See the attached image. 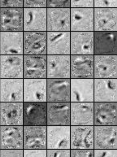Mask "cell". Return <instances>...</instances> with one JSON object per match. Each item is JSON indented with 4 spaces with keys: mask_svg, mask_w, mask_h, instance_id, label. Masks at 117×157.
I'll return each instance as SVG.
<instances>
[{
    "mask_svg": "<svg viewBox=\"0 0 117 157\" xmlns=\"http://www.w3.org/2000/svg\"><path fill=\"white\" fill-rule=\"evenodd\" d=\"M24 32H47V8H23Z\"/></svg>",
    "mask_w": 117,
    "mask_h": 157,
    "instance_id": "cell-2",
    "label": "cell"
},
{
    "mask_svg": "<svg viewBox=\"0 0 117 157\" xmlns=\"http://www.w3.org/2000/svg\"><path fill=\"white\" fill-rule=\"evenodd\" d=\"M0 126H23V102H0Z\"/></svg>",
    "mask_w": 117,
    "mask_h": 157,
    "instance_id": "cell-28",
    "label": "cell"
},
{
    "mask_svg": "<svg viewBox=\"0 0 117 157\" xmlns=\"http://www.w3.org/2000/svg\"><path fill=\"white\" fill-rule=\"evenodd\" d=\"M23 8H0V32H24Z\"/></svg>",
    "mask_w": 117,
    "mask_h": 157,
    "instance_id": "cell-15",
    "label": "cell"
},
{
    "mask_svg": "<svg viewBox=\"0 0 117 157\" xmlns=\"http://www.w3.org/2000/svg\"><path fill=\"white\" fill-rule=\"evenodd\" d=\"M94 8H117V0H94Z\"/></svg>",
    "mask_w": 117,
    "mask_h": 157,
    "instance_id": "cell-34",
    "label": "cell"
},
{
    "mask_svg": "<svg viewBox=\"0 0 117 157\" xmlns=\"http://www.w3.org/2000/svg\"><path fill=\"white\" fill-rule=\"evenodd\" d=\"M23 126H47V102H23Z\"/></svg>",
    "mask_w": 117,
    "mask_h": 157,
    "instance_id": "cell-4",
    "label": "cell"
},
{
    "mask_svg": "<svg viewBox=\"0 0 117 157\" xmlns=\"http://www.w3.org/2000/svg\"><path fill=\"white\" fill-rule=\"evenodd\" d=\"M94 102H117V79H94Z\"/></svg>",
    "mask_w": 117,
    "mask_h": 157,
    "instance_id": "cell-21",
    "label": "cell"
},
{
    "mask_svg": "<svg viewBox=\"0 0 117 157\" xmlns=\"http://www.w3.org/2000/svg\"><path fill=\"white\" fill-rule=\"evenodd\" d=\"M94 32H117V8H94Z\"/></svg>",
    "mask_w": 117,
    "mask_h": 157,
    "instance_id": "cell-20",
    "label": "cell"
},
{
    "mask_svg": "<svg viewBox=\"0 0 117 157\" xmlns=\"http://www.w3.org/2000/svg\"><path fill=\"white\" fill-rule=\"evenodd\" d=\"M47 149H24V157H46Z\"/></svg>",
    "mask_w": 117,
    "mask_h": 157,
    "instance_id": "cell-39",
    "label": "cell"
},
{
    "mask_svg": "<svg viewBox=\"0 0 117 157\" xmlns=\"http://www.w3.org/2000/svg\"><path fill=\"white\" fill-rule=\"evenodd\" d=\"M23 149H47V126H24Z\"/></svg>",
    "mask_w": 117,
    "mask_h": 157,
    "instance_id": "cell-6",
    "label": "cell"
},
{
    "mask_svg": "<svg viewBox=\"0 0 117 157\" xmlns=\"http://www.w3.org/2000/svg\"><path fill=\"white\" fill-rule=\"evenodd\" d=\"M70 33V55H94V32Z\"/></svg>",
    "mask_w": 117,
    "mask_h": 157,
    "instance_id": "cell-26",
    "label": "cell"
},
{
    "mask_svg": "<svg viewBox=\"0 0 117 157\" xmlns=\"http://www.w3.org/2000/svg\"><path fill=\"white\" fill-rule=\"evenodd\" d=\"M71 32H47V55H70Z\"/></svg>",
    "mask_w": 117,
    "mask_h": 157,
    "instance_id": "cell-25",
    "label": "cell"
},
{
    "mask_svg": "<svg viewBox=\"0 0 117 157\" xmlns=\"http://www.w3.org/2000/svg\"><path fill=\"white\" fill-rule=\"evenodd\" d=\"M24 102H47V79H24Z\"/></svg>",
    "mask_w": 117,
    "mask_h": 157,
    "instance_id": "cell-18",
    "label": "cell"
},
{
    "mask_svg": "<svg viewBox=\"0 0 117 157\" xmlns=\"http://www.w3.org/2000/svg\"><path fill=\"white\" fill-rule=\"evenodd\" d=\"M70 81V102H94V79Z\"/></svg>",
    "mask_w": 117,
    "mask_h": 157,
    "instance_id": "cell-13",
    "label": "cell"
},
{
    "mask_svg": "<svg viewBox=\"0 0 117 157\" xmlns=\"http://www.w3.org/2000/svg\"><path fill=\"white\" fill-rule=\"evenodd\" d=\"M24 55H47V32H24Z\"/></svg>",
    "mask_w": 117,
    "mask_h": 157,
    "instance_id": "cell-16",
    "label": "cell"
},
{
    "mask_svg": "<svg viewBox=\"0 0 117 157\" xmlns=\"http://www.w3.org/2000/svg\"><path fill=\"white\" fill-rule=\"evenodd\" d=\"M94 79H117V56H94Z\"/></svg>",
    "mask_w": 117,
    "mask_h": 157,
    "instance_id": "cell-27",
    "label": "cell"
},
{
    "mask_svg": "<svg viewBox=\"0 0 117 157\" xmlns=\"http://www.w3.org/2000/svg\"><path fill=\"white\" fill-rule=\"evenodd\" d=\"M94 56H117V32H94Z\"/></svg>",
    "mask_w": 117,
    "mask_h": 157,
    "instance_id": "cell-11",
    "label": "cell"
},
{
    "mask_svg": "<svg viewBox=\"0 0 117 157\" xmlns=\"http://www.w3.org/2000/svg\"><path fill=\"white\" fill-rule=\"evenodd\" d=\"M24 126H0V149H23Z\"/></svg>",
    "mask_w": 117,
    "mask_h": 157,
    "instance_id": "cell-10",
    "label": "cell"
},
{
    "mask_svg": "<svg viewBox=\"0 0 117 157\" xmlns=\"http://www.w3.org/2000/svg\"><path fill=\"white\" fill-rule=\"evenodd\" d=\"M24 8H47V0H24Z\"/></svg>",
    "mask_w": 117,
    "mask_h": 157,
    "instance_id": "cell-33",
    "label": "cell"
},
{
    "mask_svg": "<svg viewBox=\"0 0 117 157\" xmlns=\"http://www.w3.org/2000/svg\"><path fill=\"white\" fill-rule=\"evenodd\" d=\"M24 79H47V55H24Z\"/></svg>",
    "mask_w": 117,
    "mask_h": 157,
    "instance_id": "cell-3",
    "label": "cell"
},
{
    "mask_svg": "<svg viewBox=\"0 0 117 157\" xmlns=\"http://www.w3.org/2000/svg\"><path fill=\"white\" fill-rule=\"evenodd\" d=\"M0 157H24V149H0Z\"/></svg>",
    "mask_w": 117,
    "mask_h": 157,
    "instance_id": "cell-36",
    "label": "cell"
},
{
    "mask_svg": "<svg viewBox=\"0 0 117 157\" xmlns=\"http://www.w3.org/2000/svg\"><path fill=\"white\" fill-rule=\"evenodd\" d=\"M70 79H47V102H70Z\"/></svg>",
    "mask_w": 117,
    "mask_h": 157,
    "instance_id": "cell-14",
    "label": "cell"
},
{
    "mask_svg": "<svg viewBox=\"0 0 117 157\" xmlns=\"http://www.w3.org/2000/svg\"><path fill=\"white\" fill-rule=\"evenodd\" d=\"M71 126H47V149H70Z\"/></svg>",
    "mask_w": 117,
    "mask_h": 157,
    "instance_id": "cell-7",
    "label": "cell"
},
{
    "mask_svg": "<svg viewBox=\"0 0 117 157\" xmlns=\"http://www.w3.org/2000/svg\"><path fill=\"white\" fill-rule=\"evenodd\" d=\"M46 157H70V149H47Z\"/></svg>",
    "mask_w": 117,
    "mask_h": 157,
    "instance_id": "cell-38",
    "label": "cell"
},
{
    "mask_svg": "<svg viewBox=\"0 0 117 157\" xmlns=\"http://www.w3.org/2000/svg\"><path fill=\"white\" fill-rule=\"evenodd\" d=\"M70 8H94V0H71Z\"/></svg>",
    "mask_w": 117,
    "mask_h": 157,
    "instance_id": "cell-35",
    "label": "cell"
},
{
    "mask_svg": "<svg viewBox=\"0 0 117 157\" xmlns=\"http://www.w3.org/2000/svg\"><path fill=\"white\" fill-rule=\"evenodd\" d=\"M71 0H47V8H70Z\"/></svg>",
    "mask_w": 117,
    "mask_h": 157,
    "instance_id": "cell-31",
    "label": "cell"
},
{
    "mask_svg": "<svg viewBox=\"0 0 117 157\" xmlns=\"http://www.w3.org/2000/svg\"><path fill=\"white\" fill-rule=\"evenodd\" d=\"M71 126H94V102H71Z\"/></svg>",
    "mask_w": 117,
    "mask_h": 157,
    "instance_id": "cell-30",
    "label": "cell"
},
{
    "mask_svg": "<svg viewBox=\"0 0 117 157\" xmlns=\"http://www.w3.org/2000/svg\"><path fill=\"white\" fill-rule=\"evenodd\" d=\"M94 126H117V102H94Z\"/></svg>",
    "mask_w": 117,
    "mask_h": 157,
    "instance_id": "cell-29",
    "label": "cell"
},
{
    "mask_svg": "<svg viewBox=\"0 0 117 157\" xmlns=\"http://www.w3.org/2000/svg\"><path fill=\"white\" fill-rule=\"evenodd\" d=\"M70 79V55H47V79Z\"/></svg>",
    "mask_w": 117,
    "mask_h": 157,
    "instance_id": "cell-17",
    "label": "cell"
},
{
    "mask_svg": "<svg viewBox=\"0 0 117 157\" xmlns=\"http://www.w3.org/2000/svg\"><path fill=\"white\" fill-rule=\"evenodd\" d=\"M70 157H94V149H70Z\"/></svg>",
    "mask_w": 117,
    "mask_h": 157,
    "instance_id": "cell-37",
    "label": "cell"
},
{
    "mask_svg": "<svg viewBox=\"0 0 117 157\" xmlns=\"http://www.w3.org/2000/svg\"><path fill=\"white\" fill-rule=\"evenodd\" d=\"M24 79H0V102H23Z\"/></svg>",
    "mask_w": 117,
    "mask_h": 157,
    "instance_id": "cell-9",
    "label": "cell"
},
{
    "mask_svg": "<svg viewBox=\"0 0 117 157\" xmlns=\"http://www.w3.org/2000/svg\"><path fill=\"white\" fill-rule=\"evenodd\" d=\"M0 8H24V0H0Z\"/></svg>",
    "mask_w": 117,
    "mask_h": 157,
    "instance_id": "cell-32",
    "label": "cell"
},
{
    "mask_svg": "<svg viewBox=\"0 0 117 157\" xmlns=\"http://www.w3.org/2000/svg\"><path fill=\"white\" fill-rule=\"evenodd\" d=\"M94 149H117V126H94Z\"/></svg>",
    "mask_w": 117,
    "mask_h": 157,
    "instance_id": "cell-22",
    "label": "cell"
},
{
    "mask_svg": "<svg viewBox=\"0 0 117 157\" xmlns=\"http://www.w3.org/2000/svg\"><path fill=\"white\" fill-rule=\"evenodd\" d=\"M71 32H94V8H70Z\"/></svg>",
    "mask_w": 117,
    "mask_h": 157,
    "instance_id": "cell-19",
    "label": "cell"
},
{
    "mask_svg": "<svg viewBox=\"0 0 117 157\" xmlns=\"http://www.w3.org/2000/svg\"><path fill=\"white\" fill-rule=\"evenodd\" d=\"M47 126H71V102H47Z\"/></svg>",
    "mask_w": 117,
    "mask_h": 157,
    "instance_id": "cell-8",
    "label": "cell"
},
{
    "mask_svg": "<svg viewBox=\"0 0 117 157\" xmlns=\"http://www.w3.org/2000/svg\"><path fill=\"white\" fill-rule=\"evenodd\" d=\"M70 149H94V126H71Z\"/></svg>",
    "mask_w": 117,
    "mask_h": 157,
    "instance_id": "cell-23",
    "label": "cell"
},
{
    "mask_svg": "<svg viewBox=\"0 0 117 157\" xmlns=\"http://www.w3.org/2000/svg\"><path fill=\"white\" fill-rule=\"evenodd\" d=\"M94 157H117V149H94Z\"/></svg>",
    "mask_w": 117,
    "mask_h": 157,
    "instance_id": "cell-40",
    "label": "cell"
},
{
    "mask_svg": "<svg viewBox=\"0 0 117 157\" xmlns=\"http://www.w3.org/2000/svg\"><path fill=\"white\" fill-rule=\"evenodd\" d=\"M70 79H94V55H70Z\"/></svg>",
    "mask_w": 117,
    "mask_h": 157,
    "instance_id": "cell-1",
    "label": "cell"
},
{
    "mask_svg": "<svg viewBox=\"0 0 117 157\" xmlns=\"http://www.w3.org/2000/svg\"><path fill=\"white\" fill-rule=\"evenodd\" d=\"M47 32H71L70 8H47Z\"/></svg>",
    "mask_w": 117,
    "mask_h": 157,
    "instance_id": "cell-12",
    "label": "cell"
},
{
    "mask_svg": "<svg viewBox=\"0 0 117 157\" xmlns=\"http://www.w3.org/2000/svg\"><path fill=\"white\" fill-rule=\"evenodd\" d=\"M2 55H24V32H0Z\"/></svg>",
    "mask_w": 117,
    "mask_h": 157,
    "instance_id": "cell-24",
    "label": "cell"
},
{
    "mask_svg": "<svg viewBox=\"0 0 117 157\" xmlns=\"http://www.w3.org/2000/svg\"><path fill=\"white\" fill-rule=\"evenodd\" d=\"M24 55L0 56V79H24Z\"/></svg>",
    "mask_w": 117,
    "mask_h": 157,
    "instance_id": "cell-5",
    "label": "cell"
}]
</instances>
